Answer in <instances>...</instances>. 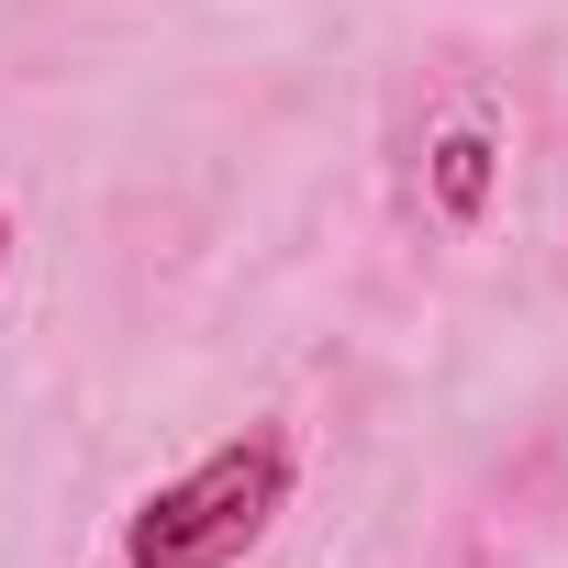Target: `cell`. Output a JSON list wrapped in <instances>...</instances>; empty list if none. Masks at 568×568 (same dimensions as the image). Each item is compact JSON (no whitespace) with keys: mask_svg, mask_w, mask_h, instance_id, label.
<instances>
[{"mask_svg":"<svg viewBox=\"0 0 568 568\" xmlns=\"http://www.w3.org/2000/svg\"><path fill=\"white\" fill-rule=\"evenodd\" d=\"M278 513H291V435H278V424H245V435H223L201 468H179L168 490L134 501L123 568H234Z\"/></svg>","mask_w":568,"mask_h":568,"instance_id":"obj_1","label":"cell"},{"mask_svg":"<svg viewBox=\"0 0 568 568\" xmlns=\"http://www.w3.org/2000/svg\"><path fill=\"white\" fill-rule=\"evenodd\" d=\"M490 179H501L490 123H457V134L435 145V212H446V223H479V212H490Z\"/></svg>","mask_w":568,"mask_h":568,"instance_id":"obj_2","label":"cell"},{"mask_svg":"<svg viewBox=\"0 0 568 568\" xmlns=\"http://www.w3.org/2000/svg\"><path fill=\"white\" fill-rule=\"evenodd\" d=\"M0 267H12V212H0Z\"/></svg>","mask_w":568,"mask_h":568,"instance_id":"obj_3","label":"cell"}]
</instances>
